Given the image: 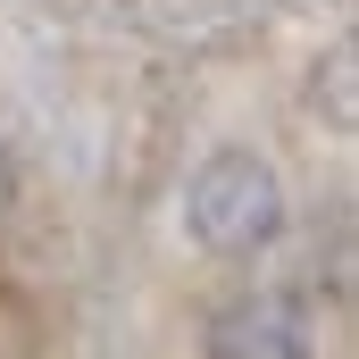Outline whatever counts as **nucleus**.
<instances>
[{
  "label": "nucleus",
  "instance_id": "7ed1b4c3",
  "mask_svg": "<svg viewBox=\"0 0 359 359\" xmlns=\"http://www.w3.org/2000/svg\"><path fill=\"white\" fill-rule=\"evenodd\" d=\"M326 92H334V126H351V42L326 59Z\"/></svg>",
  "mask_w": 359,
  "mask_h": 359
},
{
  "label": "nucleus",
  "instance_id": "f257e3e1",
  "mask_svg": "<svg viewBox=\"0 0 359 359\" xmlns=\"http://www.w3.org/2000/svg\"><path fill=\"white\" fill-rule=\"evenodd\" d=\"M184 226H192V243L217 251V259L268 251L276 234H284V184H276V168L259 151H217V159H201L192 184H184Z\"/></svg>",
  "mask_w": 359,
  "mask_h": 359
},
{
  "label": "nucleus",
  "instance_id": "20e7f679",
  "mask_svg": "<svg viewBox=\"0 0 359 359\" xmlns=\"http://www.w3.org/2000/svg\"><path fill=\"white\" fill-rule=\"evenodd\" d=\"M0 201H8V159H0Z\"/></svg>",
  "mask_w": 359,
  "mask_h": 359
},
{
  "label": "nucleus",
  "instance_id": "f03ea898",
  "mask_svg": "<svg viewBox=\"0 0 359 359\" xmlns=\"http://www.w3.org/2000/svg\"><path fill=\"white\" fill-rule=\"evenodd\" d=\"M209 359H309V309L292 292H243L209 318Z\"/></svg>",
  "mask_w": 359,
  "mask_h": 359
}]
</instances>
